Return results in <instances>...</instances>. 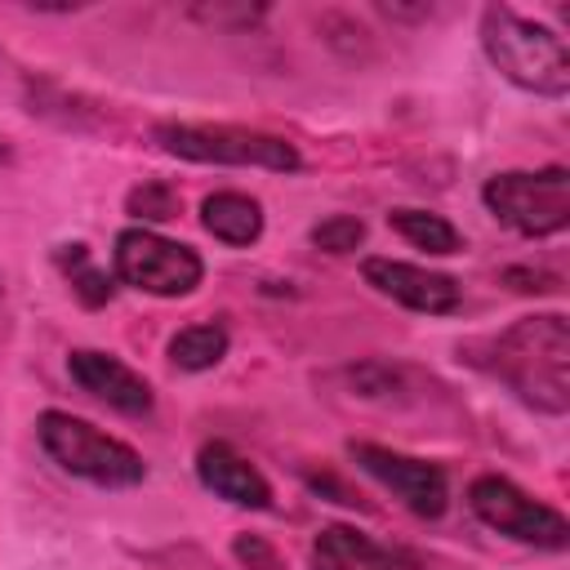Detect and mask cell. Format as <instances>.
I'll return each instance as SVG.
<instances>
[{
	"label": "cell",
	"mask_w": 570,
	"mask_h": 570,
	"mask_svg": "<svg viewBox=\"0 0 570 570\" xmlns=\"http://www.w3.org/2000/svg\"><path fill=\"white\" fill-rule=\"evenodd\" d=\"M472 361L539 414L570 410V321L561 312L521 316L472 347Z\"/></svg>",
	"instance_id": "6da1fadb"
},
{
	"label": "cell",
	"mask_w": 570,
	"mask_h": 570,
	"mask_svg": "<svg viewBox=\"0 0 570 570\" xmlns=\"http://www.w3.org/2000/svg\"><path fill=\"white\" fill-rule=\"evenodd\" d=\"M481 49L494 62L503 80H512L525 94L539 98H566L570 94V49L566 40L543 27L521 18L508 4H490L481 13Z\"/></svg>",
	"instance_id": "7a4b0ae2"
},
{
	"label": "cell",
	"mask_w": 570,
	"mask_h": 570,
	"mask_svg": "<svg viewBox=\"0 0 570 570\" xmlns=\"http://www.w3.org/2000/svg\"><path fill=\"white\" fill-rule=\"evenodd\" d=\"M36 436H40V450L67 476H80L89 485L129 490V485H142V476H147V463L134 445H125L120 436L94 428L89 419L67 414V410H45L36 419Z\"/></svg>",
	"instance_id": "3957f363"
},
{
	"label": "cell",
	"mask_w": 570,
	"mask_h": 570,
	"mask_svg": "<svg viewBox=\"0 0 570 570\" xmlns=\"http://www.w3.org/2000/svg\"><path fill=\"white\" fill-rule=\"evenodd\" d=\"M485 209L521 232V236H557L570 227V169L566 165H548V169H508L485 178L481 187Z\"/></svg>",
	"instance_id": "277c9868"
},
{
	"label": "cell",
	"mask_w": 570,
	"mask_h": 570,
	"mask_svg": "<svg viewBox=\"0 0 570 570\" xmlns=\"http://www.w3.org/2000/svg\"><path fill=\"white\" fill-rule=\"evenodd\" d=\"M156 142L169 156H183V160H196V165H254V169H272V174H294L303 165L294 142H285L276 134L240 129V125H178V120H165V125H156Z\"/></svg>",
	"instance_id": "5b68a950"
},
{
	"label": "cell",
	"mask_w": 570,
	"mask_h": 570,
	"mask_svg": "<svg viewBox=\"0 0 570 570\" xmlns=\"http://www.w3.org/2000/svg\"><path fill=\"white\" fill-rule=\"evenodd\" d=\"M468 508L481 525L499 530L512 543H525V548H539V552H561L570 543V521L557 508L530 499L508 476H494V472L476 476L468 485Z\"/></svg>",
	"instance_id": "8992f818"
},
{
	"label": "cell",
	"mask_w": 570,
	"mask_h": 570,
	"mask_svg": "<svg viewBox=\"0 0 570 570\" xmlns=\"http://www.w3.org/2000/svg\"><path fill=\"white\" fill-rule=\"evenodd\" d=\"M116 276L138 289V294H156V298H183L200 285L205 276V263L191 245H178V240H165L147 227H125L116 236Z\"/></svg>",
	"instance_id": "52a82bcc"
},
{
	"label": "cell",
	"mask_w": 570,
	"mask_h": 570,
	"mask_svg": "<svg viewBox=\"0 0 570 570\" xmlns=\"http://www.w3.org/2000/svg\"><path fill=\"white\" fill-rule=\"evenodd\" d=\"M347 454L356 459L361 472H370L379 485H387L414 517L436 521L450 508V481H445V472L436 463L401 454V450H387V445H374V441H352Z\"/></svg>",
	"instance_id": "ba28073f"
},
{
	"label": "cell",
	"mask_w": 570,
	"mask_h": 570,
	"mask_svg": "<svg viewBox=\"0 0 570 570\" xmlns=\"http://www.w3.org/2000/svg\"><path fill=\"white\" fill-rule=\"evenodd\" d=\"M365 285H374L383 298L410 307V312H428V316H445L459 307V281L445 272H428L401 258H365L361 263Z\"/></svg>",
	"instance_id": "9c48e42d"
},
{
	"label": "cell",
	"mask_w": 570,
	"mask_h": 570,
	"mask_svg": "<svg viewBox=\"0 0 570 570\" xmlns=\"http://www.w3.org/2000/svg\"><path fill=\"white\" fill-rule=\"evenodd\" d=\"M67 374L102 405L120 410V414H151L156 396H151V383L142 374H134L120 356H107V352H94V347H80L67 356Z\"/></svg>",
	"instance_id": "30bf717a"
},
{
	"label": "cell",
	"mask_w": 570,
	"mask_h": 570,
	"mask_svg": "<svg viewBox=\"0 0 570 570\" xmlns=\"http://www.w3.org/2000/svg\"><path fill=\"white\" fill-rule=\"evenodd\" d=\"M196 476H200V485H205L209 494H218V499H227V503H236V508H254V512L272 508V485H267V476H263L236 445H227V441L200 445V454H196Z\"/></svg>",
	"instance_id": "8fae6325"
},
{
	"label": "cell",
	"mask_w": 570,
	"mask_h": 570,
	"mask_svg": "<svg viewBox=\"0 0 570 570\" xmlns=\"http://www.w3.org/2000/svg\"><path fill=\"white\" fill-rule=\"evenodd\" d=\"M307 566L312 570H396L392 557L374 539L356 534L352 525H325V530H316Z\"/></svg>",
	"instance_id": "7c38bea8"
},
{
	"label": "cell",
	"mask_w": 570,
	"mask_h": 570,
	"mask_svg": "<svg viewBox=\"0 0 570 570\" xmlns=\"http://www.w3.org/2000/svg\"><path fill=\"white\" fill-rule=\"evenodd\" d=\"M200 223L223 245H254L263 236V205L245 191H209L200 200Z\"/></svg>",
	"instance_id": "4fadbf2b"
},
{
	"label": "cell",
	"mask_w": 570,
	"mask_h": 570,
	"mask_svg": "<svg viewBox=\"0 0 570 570\" xmlns=\"http://www.w3.org/2000/svg\"><path fill=\"white\" fill-rule=\"evenodd\" d=\"M227 325L218 321H200V325H187L169 338V361L187 374H200V370H214L223 356H227Z\"/></svg>",
	"instance_id": "5bb4252c"
},
{
	"label": "cell",
	"mask_w": 570,
	"mask_h": 570,
	"mask_svg": "<svg viewBox=\"0 0 570 570\" xmlns=\"http://www.w3.org/2000/svg\"><path fill=\"white\" fill-rule=\"evenodd\" d=\"M387 223H392L414 249H428V254H459V249H463L459 232H454L441 214H428V209H392Z\"/></svg>",
	"instance_id": "9a60e30c"
},
{
	"label": "cell",
	"mask_w": 570,
	"mask_h": 570,
	"mask_svg": "<svg viewBox=\"0 0 570 570\" xmlns=\"http://www.w3.org/2000/svg\"><path fill=\"white\" fill-rule=\"evenodd\" d=\"M58 263L71 272V289H76V298H80L85 307H102V303L111 298V281H107L102 267L89 263L85 245H62V249H58Z\"/></svg>",
	"instance_id": "2e32d148"
},
{
	"label": "cell",
	"mask_w": 570,
	"mask_h": 570,
	"mask_svg": "<svg viewBox=\"0 0 570 570\" xmlns=\"http://www.w3.org/2000/svg\"><path fill=\"white\" fill-rule=\"evenodd\" d=\"M307 236H312V245L325 249V254H352V249L365 240V223L352 218V214H330V218H321Z\"/></svg>",
	"instance_id": "e0dca14e"
},
{
	"label": "cell",
	"mask_w": 570,
	"mask_h": 570,
	"mask_svg": "<svg viewBox=\"0 0 570 570\" xmlns=\"http://www.w3.org/2000/svg\"><path fill=\"white\" fill-rule=\"evenodd\" d=\"M125 209H129L134 218H142V223H165V218L178 214V196H174L169 183H142V187L129 191Z\"/></svg>",
	"instance_id": "ac0fdd59"
},
{
	"label": "cell",
	"mask_w": 570,
	"mask_h": 570,
	"mask_svg": "<svg viewBox=\"0 0 570 570\" xmlns=\"http://www.w3.org/2000/svg\"><path fill=\"white\" fill-rule=\"evenodd\" d=\"M267 9L263 4H196L191 18L209 22V27H254Z\"/></svg>",
	"instance_id": "d6986e66"
},
{
	"label": "cell",
	"mask_w": 570,
	"mask_h": 570,
	"mask_svg": "<svg viewBox=\"0 0 570 570\" xmlns=\"http://www.w3.org/2000/svg\"><path fill=\"white\" fill-rule=\"evenodd\" d=\"M503 281L521 294H557L561 289V276L557 272H530V267H508Z\"/></svg>",
	"instance_id": "ffe728a7"
},
{
	"label": "cell",
	"mask_w": 570,
	"mask_h": 570,
	"mask_svg": "<svg viewBox=\"0 0 570 570\" xmlns=\"http://www.w3.org/2000/svg\"><path fill=\"white\" fill-rule=\"evenodd\" d=\"M232 552H236V561H245L249 570H276V552H272L263 539H254V534H240V539L232 543Z\"/></svg>",
	"instance_id": "44dd1931"
},
{
	"label": "cell",
	"mask_w": 570,
	"mask_h": 570,
	"mask_svg": "<svg viewBox=\"0 0 570 570\" xmlns=\"http://www.w3.org/2000/svg\"><path fill=\"white\" fill-rule=\"evenodd\" d=\"M307 485H312V490H325V494H334V503H347V508L356 503V494H352V490H343L334 476H307Z\"/></svg>",
	"instance_id": "7402d4cb"
},
{
	"label": "cell",
	"mask_w": 570,
	"mask_h": 570,
	"mask_svg": "<svg viewBox=\"0 0 570 570\" xmlns=\"http://www.w3.org/2000/svg\"><path fill=\"white\" fill-rule=\"evenodd\" d=\"M387 18H432V4H379Z\"/></svg>",
	"instance_id": "603a6c76"
}]
</instances>
